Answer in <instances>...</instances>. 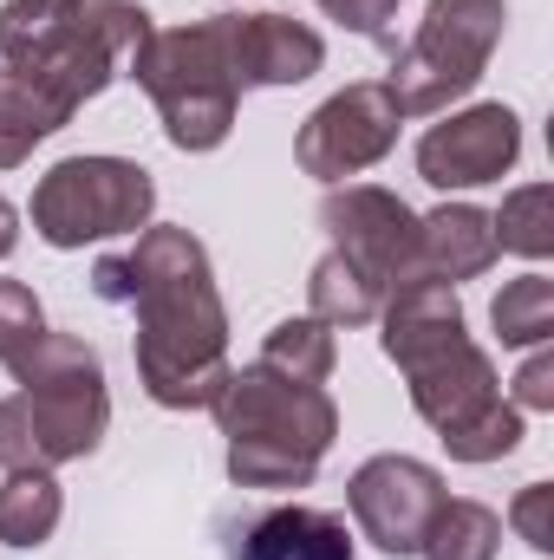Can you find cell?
<instances>
[{
  "mask_svg": "<svg viewBox=\"0 0 554 560\" xmlns=\"http://www.w3.org/2000/svg\"><path fill=\"white\" fill-rule=\"evenodd\" d=\"M92 293L138 313V385L163 411H209L229 378V313L209 275V248L189 229H138V248L105 255Z\"/></svg>",
  "mask_w": 554,
  "mask_h": 560,
  "instance_id": "6da1fadb",
  "label": "cell"
},
{
  "mask_svg": "<svg viewBox=\"0 0 554 560\" xmlns=\"http://www.w3.org/2000/svg\"><path fill=\"white\" fill-rule=\"evenodd\" d=\"M13 398H0V469H59L105 443V365L79 332H39L7 359Z\"/></svg>",
  "mask_w": 554,
  "mask_h": 560,
  "instance_id": "7a4b0ae2",
  "label": "cell"
},
{
  "mask_svg": "<svg viewBox=\"0 0 554 560\" xmlns=\"http://www.w3.org/2000/svg\"><path fill=\"white\" fill-rule=\"evenodd\" d=\"M216 423L229 436V482L235 489H307L320 456L339 436V411L326 385H293L262 359L229 372L216 392Z\"/></svg>",
  "mask_w": 554,
  "mask_h": 560,
  "instance_id": "3957f363",
  "label": "cell"
},
{
  "mask_svg": "<svg viewBox=\"0 0 554 560\" xmlns=\"http://www.w3.org/2000/svg\"><path fill=\"white\" fill-rule=\"evenodd\" d=\"M150 39V13L131 0H72L46 33H33L20 52H7V79H20L59 125L99 98Z\"/></svg>",
  "mask_w": 554,
  "mask_h": 560,
  "instance_id": "277c9868",
  "label": "cell"
},
{
  "mask_svg": "<svg viewBox=\"0 0 554 560\" xmlns=\"http://www.w3.org/2000/svg\"><path fill=\"white\" fill-rule=\"evenodd\" d=\"M150 92L157 118H163V138L176 150H216V143L235 131V79H229V59H222V33L216 20H196V26H150L131 66H125Z\"/></svg>",
  "mask_w": 554,
  "mask_h": 560,
  "instance_id": "5b68a950",
  "label": "cell"
},
{
  "mask_svg": "<svg viewBox=\"0 0 554 560\" xmlns=\"http://www.w3.org/2000/svg\"><path fill=\"white\" fill-rule=\"evenodd\" d=\"M399 372L412 385V411L443 436V450L457 463H503L522 443V411L503 398V378L470 332Z\"/></svg>",
  "mask_w": 554,
  "mask_h": 560,
  "instance_id": "8992f818",
  "label": "cell"
},
{
  "mask_svg": "<svg viewBox=\"0 0 554 560\" xmlns=\"http://www.w3.org/2000/svg\"><path fill=\"white\" fill-rule=\"evenodd\" d=\"M503 26H509V0H430L412 46L385 79L399 118L450 112V98L476 92V79L489 72V52L503 46Z\"/></svg>",
  "mask_w": 554,
  "mask_h": 560,
  "instance_id": "52a82bcc",
  "label": "cell"
},
{
  "mask_svg": "<svg viewBox=\"0 0 554 560\" xmlns=\"http://www.w3.org/2000/svg\"><path fill=\"white\" fill-rule=\"evenodd\" d=\"M157 183L131 156H66L33 189V235L46 248H85L150 229Z\"/></svg>",
  "mask_w": 554,
  "mask_h": 560,
  "instance_id": "ba28073f",
  "label": "cell"
},
{
  "mask_svg": "<svg viewBox=\"0 0 554 560\" xmlns=\"http://www.w3.org/2000/svg\"><path fill=\"white\" fill-rule=\"evenodd\" d=\"M320 229L333 235V255L353 261L359 275L372 280L379 300H392L399 287L424 280L417 268V215L379 183H346V189H326L320 202Z\"/></svg>",
  "mask_w": 554,
  "mask_h": 560,
  "instance_id": "9c48e42d",
  "label": "cell"
},
{
  "mask_svg": "<svg viewBox=\"0 0 554 560\" xmlns=\"http://www.w3.org/2000/svg\"><path fill=\"white\" fill-rule=\"evenodd\" d=\"M392 143H399V105H392V92H385L379 79H359V85L333 92V98L300 125L293 156H300L307 176H320V183L339 189L346 176L385 163Z\"/></svg>",
  "mask_w": 554,
  "mask_h": 560,
  "instance_id": "30bf717a",
  "label": "cell"
},
{
  "mask_svg": "<svg viewBox=\"0 0 554 560\" xmlns=\"http://www.w3.org/2000/svg\"><path fill=\"white\" fill-rule=\"evenodd\" d=\"M443 476L417 456H372L353 469L346 482V509H353V528L392 560H412L424 548V528L437 522L443 509Z\"/></svg>",
  "mask_w": 554,
  "mask_h": 560,
  "instance_id": "8fae6325",
  "label": "cell"
},
{
  "mask_svg": "<svg viewBox=\"0 0 554 560\" xmlns=\"http://www.w3.org/2000/svg\"><path fill=\"white\" fill-rule=\"evenodd\" d=\"M522 156V118L509 105H470L417 138V176L430 189H476L509 176Z\"/></svg>",
  "mask_w": 554,
  "mask_h": 560,
  "instance_id": "7c38bea8",
  "label": "cell"
},
{
  "mask_svg": "<svg viewBox=\"0 0 554 560\" xmlns=\"http://www.w3.org/2000/svg\"><path fill=\"white\" fill-rule=\"evenodd\" d=\"M222 560H353V528L333 509L307 502H262V509H229L216 522Z\"/></svg>",
  "mask_w": 554,
  "mask_h": 560,
  "instance_id": "4fadbf2b",
  "label": "cell"
},
{
  "mask_svg": "<svg viewBox=\"0 0 554 560\" xmlns=\"http://www.w3.org/2000/svg\"><path fill=\"white\" fill-rule=\"evenodd\" d=\"M216 33H222V59H229L235 92L300 85L326 66V39L287 13H216Z\"/></svg>",
  "mask_w": 554,
  "mask_h": 560,
  "instance_id": "5bb4252c",
  "label": "cell"
},
{
  "mask_svg": "<svg viewBox=\"0 0 554 560\" xmlns=\"http://www.w3.org/2000/svg\"><path fill=\"white\" fill-rule=\"evenodd\" d=\"M496 229H489V209L476 202H443L437 215H417V268L424 280H476L496 268Z\"/></svg>",
  "mask_w": 554,
  "mask_h": 560,
  "instance_id": "9a60e30c",
  "label": "cell"
},
{
  "mask_svg": "<svg viewBox=\"0 0 554 560\" xmlns=\"http://www.w3.org/2000/svg\"><path fill=\"white\" fill-rule=\"evenodd\" d=\"M379 319H385L379 346H385L392 365H412V359H424V352H437V346H450V339L470 332V326H463V306H457V287H443V280H412V287H399V293L379 306Z\"/></svg>",
  "mask_w": 554,
  "mask_h": 560,
  "instance_id": "2e32d148",
  "label": "cell"
},
{
  "mask_svg": "<svg viewBox=\"0 0 554 560\" xmlns=\"http://www.w3.org/2000/svg\"><path fill=\"white\" fill-rule=\"evenodd\" d=\"M66 495L53 482V469H7L0 482V541L7 548H46L59 535Z\"/></svg>",
  "mask_w": 554,
  "mask_h": 560,
  "instance_id": "e0dca14e",
  "label": "cell"
},
{
  "mask_svg": "<svg viewBox=\"0 0 554 560\" xmlns=\"http://www.w3.org/2000/svg\"><path fill=\"white\" fill-rule=\"evenodd\" d=\"M503 548V515L489 502H470V495H443L437 522L424 528V560H496Z\"/></svg>",
  "mask_w": 554,
  "mask_h": 560,
  "instance_id": "ac0fdd59",
  "label": "cell"
},
{
  "mask_svg": "<svg viewBox=\"0 0 554 560\" xmlns=\"http://www.w3.org/2000/svg\"><path fill=\"white\" fill-rule=\"evenodd\" d=\"M262 365L280 372V378H293V385H326V378H333V365H339L333 326H320L313 313L280 319L275 332H268V346H262Z\"/></svg>",
  "mask_w": 554,
  "mask_h": 560,
  "instance_id": "d6986e66",
  "label": "cell"
},
{
  "mask_svg": "<svg viewBox=\"0 0 554 560\" xmlns=\"http://www.w3.org/2000/svg\"><path fill=\"white\" fill-rule=\"evenodd\" d=\"M307 306H313V319H320V326H372L385 300L372 293V280L359 275L353 261L320 255V261H313V275H307Z\"/></svg>",
  "mask_w": 554,
  "mask_h": 560,
  "instance_id": "ffe728a7",
  "label": "cell"
},
{
  "mask_svg": "<svg viewBox=\"0 0 554 560\" xmlns=\"http://www.w3.org/2000/svg\"><path fill=\"white\" fill-rule=\"evenodd\" d=\"M496 229V248L522 255V261H549L554 255V189L549 183H522L503 196V209L489 215Z\"/></svg>",
  "mask_w": 554,
  "mask_h": 560,
  "instance_id": "44dd1931",
  "label": "cell"
},
{
  "mask_svg": "<svg viewBox=\"0 0 554 560\" xmlns=\"http://www.w3.org/2000/svg\"><path fill=\"white\" fill-rule=\"evenodd\" d=\"M489 326L503 346H549L554 332V280L549 275H522L509 280L489 306Z\"/></svg>",
  "mask_w": 554,
  "mask_h": 560,
  "instance_id": "7402d4cb",
  "label": "cell"
},
{
  "mask_svg": "<svg viewBox=\"0 0 554 560\" xmlns=\"http://www.w3.org/2000/svg\"><path fill=\"white\" fill-rule=\"evenodd\" d=\"M53 131H66L20 79H7L0 72V170H13V163H26L33 156V143H46Z\"/></svg>",
  "mask_w": 554,
  "mask_h": 560,
  "instance_id": "603a6c76",
  "label": "cell"
},
{
  "mask_svg": "<svg viewBox=\"0 0 554 560\" xmlns=\"http://www.w3.org/2000/svg\"><path fill=\"white\" fill-rule=\"evenodd\" d=\"M39 332H46V313H39L33 287H20V280H0V365H7L13 352H26Z\"/></svg>",
  "mask_w": 554,
  "mask_h": 560,
  "instance_id": "cb8c5ba5",
  "label": "cell"
},
{
  "mask_svg": "<svg viewBox=\"0 0 554 560\" xmlns=\"http://www.w3.org/2000/svg\"><path fill=\"white\" fill-rule=\"evenodd\" d=\"M509 528H516L535 555H554V489L549 482H529V489L509 502Z\"/></svg>",
  "mask_w": 554,
  "mask_h": 560,
  "instance_id": "d4e9b609",
  "label": "cell"
},
{
  "mask_svg": "<svg viewBox=\"0 0 554 560\" xmlns=\"http://www.w3.org/2000/svg\"><path fill=\"white\" fill-rule=\"evenodd\" d=\"M339 26H353V33H366V39H385L392 46V33H385V20L399 13V0H320Z\"/></svg>",
  "mask_w": 554,
  "mask_h": 560,
  "instance_id": "484cf974",
  "label": "cell"
},
{
  "mask_svg": "<svg viewBox=\"0 0 554 560\" xmlns=\"http://www.w3.org/2000/svg\"><path fill=\"white\" fill-rule=\"evenodd\" d=\"M516 411H554V359L535 352L516 378Z\"/></svg>",
  "mask_w": 554,
  "mask_h": 560,
  "instance_id": "4316f807",
  "label": "cell"
},
{
  "mask_svg": "<svg viewBox=\"0 0 554 560\" xmlns=\"http://www.w3.org/2000/svg\"><path fill=\"white\" fill-rule=\"evenodd\" d=\"M13 248H20V209H13V202L0 196V261H7Z\"/></svg>",
  "mask_w": 554,
  "mask_h": 560,
  "instance_id": "83f0119b",
  "label": "cell"
}]
</instances>
